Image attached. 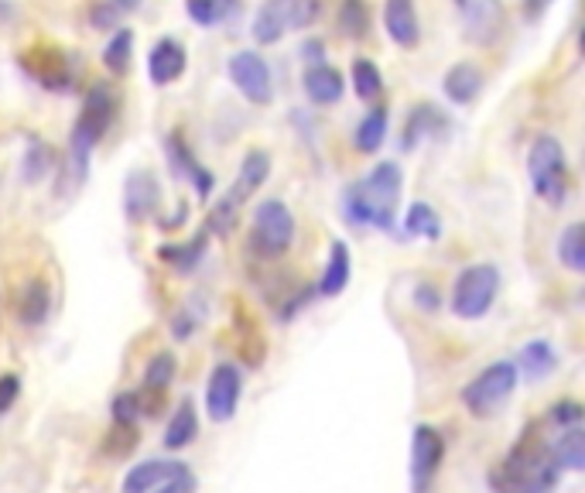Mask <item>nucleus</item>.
I'll use <instances>...</instances> for the list:
<instances>
[{"instance_id": "nucleus-1", "label": "nucleus", "mask_w": 585, "mask_h": 493, "mask_svg": "<svg viewBox=\"0 0 585 493\" xmlns=\"http://www.w3.org/2000/svg\"><path fill=\"white\" fill-rule=\"evenodd\" d=\"M400 189H404V168L397 161H380L364 175L359 183L346 186L343 193V216L353 227L364 230H380L390 234L397 223V206H400Z\"/></svg>"}, {"instance_id": "nucleus-2", "label": "nucleus", "mask_w": 585, "mask_h": 493, "mask_svg": "<svg viewBox=\"0 0 585 493\" xmlns=\"http://www.w3.org/2000/svg\"><path fill=\"white\" fill-rule=\"evenodd\" d=\"M562 483V470L552 460V445H545L531 428L514 442V450L489 470L493 493H552Z\"/></svg>"}, {"instance_id": "nucleus-3", "label": "nucleus", "mask_w": 585, "mask_h": 493, "mask_svg": "<svg viewBox=\"0 0 585 493\" xmlns=\"http://www.w3.org/2000/svg\"><path fill=\"white\" fill-rule=\"evenodd\" d=\"M117 110H120V100H117L113 82L97 79L93 86L86 89L82 110H79V117L72 124V134H69V171H72V183L76 186L86 183L89 158H93V151L107 138V130L113 127Z\"/></svg>"}, {"instance_id": "nucleus-4", "label": "nucleus", "mask_w": 585, "mask_h": 493, "mask_svg": "<svg viewBox=\"0 0 585 493\" xmlns=\"http://www.w3.org/2000/svg\"><path fill=\"white\" fill-rule=\"evenodd\" d=\"M500 285H504V278H500L497 264H469L453 282V292H448V308H453L456 319L476 323V319L489 316V308L497 305Z\"/></svg>"}, {"instance_id": "nucleus-5", "label": "nucleus", "mask_w": 585, "mask_h": 493, "mask_svg": "<svg viewBox=\"0 0 585 493\" xmlns=\"http://www.w3.org/2000/svg\"><path fill=\"white\" fill-rule=\"evenodd\" d=\"M527 178H531L534 196L542 203H548V206L565 203V196H568V155L555 134L534 138V145L527 151Z\"/></svg>"}, {"instance_id": "nucleus-6", "label": "nucleus", "mask_w": 585, "mask_h": 493, "mask_svg": "<svg viewBox=\"0 0 585 493\" xmlns=\"http://www.w3.org/2000/svg\"><path fill=\"white\" fill-rule=\"evenodd\" d=\"M295 244V213L281 199H260L250 223V254L260 260H281Z\"/></svg>"}, {"instance_id": "nucleus-7", "label": "nucleus", "mask_w": 585, "mask_h": 493, "mask_svg": "<svg viewBox=\"0 0 585 493\" xmlns=\"http://www.w3.org/2000/svg\"><path fill=\"white\" fill-rule=\"evenodd\" d=\"M520 377H517V367L514 361H497V364H489L483 367L466 387H463V408L473 415V418H493L497 415L507 401L514 397Z\"/></svg>"}, {"instance_id": "nucleus-8", "label": "nucleus", "mask_w": 585, "mask_h": 493, "mask_svg": "<svg viewBox=\"0 0 585 493\" xmlns=\"http://www.w3.org/2000/svg\"><path fill=\"white\" fill-rule=\"evenodd\" d=\"M323 14V0H264L254 14V41L257 45H278L288 31L311 28Z\"/></svg>"}, {"instance_id": "nucleus-9", "label": "nucleus", "mask_w": 585, "mask_h": 493, "mask_svg": "<svg viewBox=\"0 0 585 493\" xmlns=\"http://www.w3.org/2000/svg\"><path fill=\"white\" fill-rule=\"evenodd\" d=\"M227 72L234 79V86L240 89V97L254 107H271L275 103V72L267 66V59L260 52H234L227 62Z\"/></svg>"}, {"instance_id": "nucleus-10", "label": "nucleus", "mask_w": 585, "mask_h": 493, "mask_svg": "<svg viewBox=\"0 0 585 493\" xmlns=\"http://www.w3.org/2000/svg\"><path fill=\"white\" fill-rule=\"evenodd\" d=\"M18 62L41 89H49V93H69L72 89V79H76L72 59L69 52L56 49V45H31V49L21 52Z\"/></svg>"}, {"instance_id": "nucleus-11", "label": "nucleus", "mask_w": 585, "mask_h": 493, "mask_svg": "<svg viewBox=\"0 0 585 493\" xmlns=\"http://www.w3.org/2000/svg\"><path fill=\"white\" fill-rule=\"evenodd\" d=\"M161 486H182L186 493L196 490V476L189 470V463L178 460H145L138 466H130L123 473L120 493H155Z\"/></svg>"}, {"instance_id": "nucleus-12", "label": "nucleus", "mask_w": 585, "mask_h": 493, "mask_svg": "<svg viewBox=\"0 0 585 493\" xmlns=\"http://www.w3.org/2000/svg\"><path fill=\"white\" fill-rule=\"evenodd\" d=\"M445 463V435L435 425H415L412 432V493H432Z\"/></svg>"}, {"instance_id": "nucleus-13", "label": "nucleus", "mask_w": 585, "mask_h": 493, "mask_svg": "<svg viewBox=\"0 0 585 493\" xmlns=\"http://www.w3.org/2000/svg\"><path fill=\"white\" fill-rule=\"evenodd\" d=\"M240 397H244V371L234 361H219L209 371V381H206V415H209V422H216V425L230 422L240 408Z\"/></svg>"}, {"instance_id": "nucleus-14", "label": "nucleus", "mask_w": 585, "mask_h": 493, "mask_svg": "<svg viewBox=\"0 0 585 493\" xmlns=\"http://www.w3.org/2000/svg\"><path fill=\"white\" fill-rule=\"evenodd\" d=\"M161 178L151 168H130L123 178V216L130 227H145L148 219L161 213Z\"/></svg>"}, {"instance_id": "nucleus-15", "label": "nucleus", "mask_w": 585, "mask_h": 493, "mask_svg": "<svg viewBox=\"0 0 585 493\" xmlns=\"http://www.w3.org/2000/svg\"><path fill=\"white\" fill-rule=\"evenodd\" d=\"M453 4L469 45L486 49V45H493L504 34V21H507L504 0H453Z\"/></svg>"}, {"instance_id": "nucleus-16", "label": "nucleus", "mask_w": 585, "mask_h": 493, "mask_svg": "<svg viewBox=\"0 0 585 493\" xmlns=\"http://www.w3.org/2000/svg\"><path fill=\"white\" fill-rule=\"evenodd\" d=\"M165 158H168L171 175L182 178V183H189L199 199H209L216 193V175L196 158V151L189 148L182 130H168L165 134Z\"/></svg>"}, {"instance_id": "nucleus-17", "label": "nucleus", "mask_w": 585, "mask_h": 493, "mask_svg": "<svg viewBox=\"0 0 585 493\" xmlns=\"http://www.w3.org/2000/svg\"><path fill=\"white\" fill-rule=\"evenodd\" d=\"M186 66H189V52H186V45L178 41L175 34H165V38H158L151 45V52H148V79L158 89L171 86L175 79H182Z\"/></svg>"}, {"instance_id": "nucleus-18", "label": "nucleus", "mask_w": 585, "mask_h": 493, "mask_svg": "<svg viewBox=\"0 0 585 493\" xmlns=\"http://www.w3.org/2000/svg\"><path fill=\"white\" fill-rule=\"evenodd\" d=\"M384 28L387 38L400 49H415L422 41V21H418V8L415 0H384Z\"/></svg>"}, {"instance_id": "nucleus-19", "label": "nucleus", "mask_w": 585, "mask_h": 493, "mask_svg": "<svg viewBox=\"0 0 585 493\" xmlns=\"http://www.w3.org/2000/svg\"><path fill=\"white\" fill-rule=\"evenodd\" d=\"M448 130V117L435 107V103H418L408 120H404V130H400V148L404 151H415L422 141L428 138H438V134Z\"/></svg>"}, {"instance_id": "nucleus-20", "label": "nucleus", "mask_w": 585, "mask_h": 493, "mask_svg": "<svg viewBox=\"0 0 585 493\" xmlns=\"http://www.w3.org/2000/svg\"><path fill=\"white\" fill-rule=\"evenodd\" d=\"M271 178V155L264 148H250L240 161V171H237V183L234 189L227 193V199H234L237 206H244L254 193L264 189V183Z\"/></svg>"}, {"instance_id": "nucleus-21", "label": "nucleus", "mask_w": 585, "mask_h": 493, "mask_svg": "<svg viewBox=\"0 0 585 493\" xmlns=\"http://www.w3.org/2000/svg\"><path fill=\"white\" fill-rule=\"evenodd\" d=\"M301 86H305V97H308L315 107H333V103H339L343 93H346V79H343V72H339L336 66H329V62L308 66Z\"/></svg>"}, {"instance_id": "nucleus-22", "label": "nucleus", "mask_w": 585, "mask_h": 493, "mask_svg": "<svg viewBox=\"0 0 585 493\" xmlns=\"http://www.w3.org/2000/svg\"><path fill=\"white\" fill-rule=\"evenodd\" d=\"M517 377L537 384V381H548L558 371V349L548 339H531L517 349Z\"/></svg>"}, {"instance_id": "nucleus-23", "label": "nucleus", "mask_w": 585, "mask_h": 493, "mask_svg": "<svg viewBox=\"0 0 585 493\" xmlns=\"http://www.w3.org/2000/svg\"><path fill=\"white\" fill-rule=\"evenodd\" d=\"M349 278H353V254H349V244L346 240H333L329 244V257H326V267L319 275V298H339L346 288H349Z\"/></svg>"}, {"instance_id": "nucleus-24", "label": "nucleus", "mask_w": 585, "mask_h": 493, "mask_svg": "<svg viewBox=\"0 0 585 493\" xmlns=\"http://www.w3.org/2000/svg\"><path fill=\"white\" fill-rule=\"evenodd\" d=\"M14 312H18V323L28 326V329H38V326L49 323V316H52V288H49V282L31 278L21 288L18 302H14Z\"/></svg>"}, {"instance_id": "nucleus-25", "label": "nucleus", "mask_w": 585, "mask_h": 493, "mask_svg": "<svg viewBox=\"0 0 585 493\" xmlns=\"http://www.w3.org/2000/svg\"><path fill=\"white\" fill-rule=\"evenodd\" d=\"M387 130H390V114L384 103H374L364 117H359V124L353 130V148L359 155H377L387 141Z\"/></svg>"}, {"instance_id": "nucleus-26", "label": "nucleus", "mask_w": 585, "mask_h": 493, "mask_svg": "<svg viewBox=\"0 0 585 493\" xmlns=\"http://www.w3.org/2000/svg\"><path fill=\"white\" fill-rule=\"evenodd\" d=\"M199 438V412H196V401L192 397H182L178 401V408L165 428V450L168 453H178V450H189V445Z\"/></svg>"}, {"instance_id": "nucleus-27", "label": "nucleus", "mask_w": 585, "mask_h": 493, "mask_svg": "<svg viewBox=\"0 0 585 493\" xmlns=\"http://www.w3.org/2000/svg\"><path fill=\"white\" fill-rule=\"evenodd\" d=\"M483 89V72L473 62H456L442 76V93L456 107H469Z\"/></svg>"}, {"instance_id": "nucleus-28", "label": "nucleus", "mask_w": 585, "mask_h": 493, "mask_svg": "<svg viewBox=\"0 0 585 493\" xmlns=\"http://www.w3.org/2000/svg\"><path fill=\"white\" fill-rule=\"evenodd\" d=\"M206 244H209V234H206V227H202V230L192 234V240H186V244H161V247H158V257L171 267V272L192 275L196 267H199V260L206 257Z\"/></svg>"}, {"instance_id": "nucleus-29", "label": "nucleus", "mask_w": 585, "mask_h": 493, "mask_svg": "<svg viewBox=\"0 0 585 493\" xmlns=\"http://www.w3.org/2000/svg\"><path fill=\"white\" fill-rule=\"evenodd\" d=\"M56 171V148L41 138H28L24 141V155H21V178L28 186L44 183Z\"/></svg>"}, {"instance_id": "nucleus-30", "label": "nucleus", "mask_w": 585, "mask_h": 493, "mask_svg": "<svg viewBox=\"0 0 585 493\" xmlns=\"http://www.w3.org/2000/svg\"><path fill=\"white\" fill-rule=\"evenodd\" d=\"M186 14L199 28H216L240 14V0H186Z\"/></svg>"}, {"instance_id": "nucleus-31", "label": "nucleus", "mask_w": 585, "mask_h": 493, "mask_svg": "<svg viewBox=\"0 0 585 493\" xmlns=\"http://www.w3.org/2000/svg\"><path fill=\"white\" fill-rule=\"evenodd\" d=\"M552 460L558 470L582 473L585 470V432L582 428H565L558 442L552 445Z\"/></svg>"}, {"instance_id": "nucleus-32", "label": "nucleus", "mask_w": 585, "mask_h": 493, "mask_svg": "<svg viewBox=\"0 0 585 493\" xmlns=\"http://www.w3.org/2000/svg\"><path fill=\"white\" fill-rule=\"evenodd\" d=\"M404 234L418 237V240H438L442 237V216L435 213L432 203H412L404 213Z\"/></svg>"}, {"instance_id": "nucleus-33", "label": "nucleus", "mask_w": 585, "mask_h": 493, "mask_svg": "<svg viewBox=\"0 0 585 493\" xmlns=\"http://www.w3.org/2000/svg\"><path fill=\"white\" fill-rule=\"evenodd\" d=\"M353 89H356V97L364 100L367 107L380 103L384 97V72L374 59H356L353 62Z\"/></svg>"}, {"instance_id": "nucleus-34", "label": "nucleus", "mask_w": 585, "mask_h": 493, "mask_svg": "<svg viewBox=\"0 0 585 493\" xmlns=\"http://www.w3.org/2000/svg\"><path fill=\"white\" fill-rule=\"evenodd\" d=\"M175 374H178V361H175V353L161 349V353H155V356H151L148 367H145V384H141V391H145V394L161 397V394H165V391L175 384Z\"/></svg>"}, {"instance_id": "nucleus-35", "label": "nucleus", "mask_w": 585, "mask_h": 493, "mask_svg": "<svg viewBox=\"0 0 585 493\" xmlns=\"http://www.w3.org/2000/svg\"><path fill=\"white\" fill-rule=\"evenodd\" d=\"M558 260L568 267L572 275L585 272V227L582 223H568L558 237Z\"/></svg>"}, {"instance_id": "nucleus-36", "label": "nucleus", "mask_w": 585, "mask_h": 493, "mask_svg": "<svg viewBox=\"0 0 585 493\" xmlns=\"http://www.w3.org/2000/svg\"><path fill=\"white\" fill-rule=\"evenodd\" d=\"M130 59H133V31L117 28L107 41V49H103V66H107L110 76H127Z\"/></svg>"}, {"instance_id": "nucleus-37", "label": "nucleus", "mask_w": 585, "mask_h": 493, "mask_svg": "<svg viewBox=\"0 0 585 493\" xmlns=\"http://www.w3.org/2000/svg\"><path fill=\"white\" fill-rule=\"evenodd\" d=\"M339 28L353 41L367 38L370 34V8H367V0H339Z\"/></svg>"}, {"instance_id": "nucleus-38", "label": "nucleus", "mask_w": 585, "mask_h": 493, "mask_svg": "<svg viewBox=\"0 0 585 493\" xmlns=\"http://www.w3.org/2000/svg\"><path fill=\"white\" fill-rule=\"evenodd\" d=\"M110 418L117 428H138L145 418V397L141 391H120L110 405Z\"/></svg>"}, {"instance_id": "nucleus-39", "label": "nucleus", "mask_w": 585, "mask_h": 493, "mask_svg": "<svg viewBox=\"0 0 585 493\" xmlns=\"http://www.w3.org/2000/svg\"><path fill=\"white\" fill-rule=\"evenodd\" d=\"M237 216H240V206L234 199L222 196L212 209H209V219H206V234L209 237H230L237 230Z\"/></svg>"}, {"instance_id": "nucleus-40", "label": "nucleus", "mask_w": 585, "mask_h": 493, "mask_svg": "<svg viewBox=\"0 0 585 493\" xmlns=\"http://www.w3.org/2000/svg\"><path fill=\"white\" fill-rule=\"evenodd\" d=\"M582 418H585V408L578 405V401H572V397L555 401V405L548 408V422L558 425L562 432L565 428H582Z\"/></svg>"}, {"instance_id": "nucleus-41", "label": "nucleus", "mask_w": 585, "mask_h": 493, "mask_svg": "<svg viewBox=\"0 0 585 493\" xmlns=\"http://www.w3.org/2000/svg\"><path fill=\"white\" fill-rule=\"evenodd\" d=\"M21 397V374H0V415H8Z\"/></svg>"}, {"instance_id": "nucleus-42", "label": "nucleus", "mask_w": 585, "mask_h": 493, "mask_svg": "<svg viewBox=\"0 0 585 493\" xmlns=\"http://www.w3.org/2000/svg\"><path fill=\"white\" fill-rule=\"evenodd\" d=\"M89 21H93V28H100V31H117L120 11L110 4V0H100V4H93V11H89Z\"/></svg>"}, {"instance_id": "nucleus-43", "label": "nucleus", "mask_w": 585, "mask_h": 493, "mask_svg": "<svg viewBox=\"0 0 585 493\" xmlns=\"http://www.w3.org/2000/svg\"><path fill=\"white\" fill-rule=\"evenodd\" d=\"M415 305L425 308V312H438L442 308V292L432 282H418L415 285Z\"/></svg>"}, {"instance_id": "nucleus-44", "label": "nucleus", "mask_w": 585, "mask_h": 493, "mask_svg": "<svg viewBox=\"0 0 585 493\" xmlns=\"http://www.w3.org/2000/svg\"><path fill=\"white\" fill-rule=\"evenodd\" d=\"M196 326H199V319L192 316V312H175L171 316V336L175 339H192V333H196Z\"/></svg>"}, {"instance_id": "nucleus-45", "label": "nucleus", "mask_w": 585, "mask_h": 493, "mask_svg": "<svg viewBox=\"0 0 585 493\" xmlns=\"http://www.w3.org/2000/svg\"><path fill=\"white\" fill-rule=\"evenodd\" d=\"M323 52H326V45H323L319 38H315V41H305V45H301V56L308 59V66H319V62H326V56H323Z\"/></svg>"}, {"instance_id": "nucleus-46", "label": "nucleus", "mask_w": 585, "mask_h": 493, "mask_svg": "<svg viewBox=\"0 0 585 493\" xmlns=\"http://www.w3.org/2000/svg\"><path fill=\"white\" fill-rule=\"evenodd\" d=\"M555 4V0H524V18L527 21H537V18H545V11Z\"/></svg>"}, {"instance_id": "nucleus-47", "label": "nucleus", "mask_w": 585, "mask_h": 493, "mask_svg": "<svg viewBox=\"0 0 585 493\" xmlns=\"http://www.w3.org/2000/svg\"><path fill=\"white\" fill-rule=\"evenodd\" d=\"M186 216H189V206L182 203V206H178V213H171L168 219H161V230H178L186 223Z\"/></svg>"}, {"instance_id": "nucleus-48", "label": "nucleus", "mask_w": 585, "mask_h": 493, "mask_svg": "<svg viewBox=\"0 0 585 493\" xmlns=\"http://www.w3.org/2000/svg\"><path fill=\"white\" fill-rule=\"evenodd\" d=\"M110 4H113L120 14H130V11H138V8L145 4V0H110Z\"/></svg>"}, {"instance_id": "nucleus-49", "label": "nucleus", "mask_w": 585, "mask_h": 493, "mask_svg": "<svg viewBox=\"0 0 585 493\" xmlns=\"http://www.w3.org/2000/svg\"><path fill=\"white\" fill-rule=\"evenodd\" d=\"M155 493H186L182 486H161V490H155Z\"/></svg>"}]
</instances>
